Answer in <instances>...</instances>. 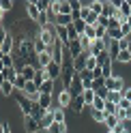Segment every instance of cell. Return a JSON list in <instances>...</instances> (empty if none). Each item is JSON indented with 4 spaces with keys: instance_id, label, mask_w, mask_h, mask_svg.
I'll list each match as a JSON object with an SVG mask.
<instances>
[{
    "instance_id": "obj_8",
    "label": "cell",
    "mask_w": 131,
    "mask_h": 133,
    "mask_svg": "<svg viewBox=\"0 0 131 133\" xmlns=\"http://www.w3.org/2000/svg\"><path fill=\"white\" fill-rule=\"evenodd\" d=\"M45 73H47V77H50V79L58 82L60 75H62V66H60V64H56V62H52L50 66H45Z\"/></svg>"
},
{
    "instance_id": "obj_16",
    "label": "cell",
    "mask_w": 131,
    "mask_h": 133,
    "mask_svg": "<svg viewBox=\"0 0 131 133\" xmlns=\"http://www.w3.org/2000/svg\"><path fill=\"white\" fill-rule=\"evenodd\" d=\"M67 47H69V52H71V56H73V58H77V56H82V54H84V47H82V43H80V39H75V41H71V43H69Z\"/></svg>"
},
{
    "instance_id": "obj_44",
    "label": "cell",
    "mask_w": 131,
    "mask_h": 133,
    "mask_svg": "<svg viewBox=\"0 0 131 133\" xmlns=\"http://www.w3.org/2000/svg\"><path fill=\"white\" fill-rule=\"evenodd\" d=\"M6 15H9V13H6V11H2V9H0V24H2V22H4V17H6Z\"/></svg>"
},
{
    "instance_id": "obj_48",
    "label": "cell",
    "mask_w": 131,
    "mask_h": 133,
    "mask_svg": "<svg viewBox=\"0 0 131 133\" xmlns=\"http://www.w3.org/2000/svg\"><path fill=\"white\" fill-rule=\"evenodd\" d=\"M129 54H131V45H129Z\"/></svg>"
},
{
    "instance_id": "obj_37",
    "label": "cell",
    "mask_w": 131,
    "mask_h": 133,
    "mask_svg": "<svg viewBox=\"0 0 131 133\" xmlns=\"http://www.w3.org/2000/svg\"><path fill=\"white\" fill-rule=\"evenodd\" d=\"M80 43H82V47H84V52H88L90 45H93V41L88 39V37H84V35H80Z\"/></svg>"
},
{
    "instance_id": "obj_13",
    "label": "cell",
    "mask_w": 131,
    "mask_h": 133,
    "mask_svg": "<svg viewBox=\"0 0 131 133\" xmlns=\"http://www.w3.org/2000/svg\"><path fill=\"white\" fill-rule=\"evenodd\" d=\"M84 107H86L84 99H82V97H73V101H71V105H69V110H71L73 114H82V112H84Z\"/></svg>"
},
{
    "instance_id": "obj_36",
    "label": "cell",
    "mask_w": 131,
    "mask_h": 133,
    "mask_svg": "<svg viewBox=\"0 0 131 133\" xmlns=\"http://www.w3.org/2000/svg\"><path fill=\"white\" fill-rule=\"evenodd\" d=\"M73 28L77 30V35H84V30H86V22H84V19H75V22H73Z\"/></svg>"
},
{
    "instance_id": "obj_26",
    "label": "cell",
    "mask_w": 131,
    "mask_h": 133,
    "mask_svg": "<svg viewBox=\"0 0 131 133\" xmlns=\"http://www.w3.org/2000/svg\"><path fill=\"white\" fill-rule=\"evenodd\" d=\"M82 99H84L86 107H93V101H95V90H84V92H82Z\"/></svg>"
},
{
    "instance_id": "obj_7",
    "label": "cell",
    "mask_w": 131,
    "mask_h": 133,
    "mask_svg": "<svg viewBox=\"0 0 131 133\" xmlns=\"http://www.w3.org/2000/svg\"><path fill=\"white\" fill-rule=\"evenodd\" d=\"M22 92L24 95H26L28 99H30V101H37V99H39V86L35 84V82H26V86H24V90H22Z\"/></svg>"
},
{
    "instance_id": "obj_24",
    "label": "cell",
    "mask_w": 131,
    "mask_h": 133,
    "mask_svg": "<svg viewBox=\"0 0 131 133\" xmlns=\"http://www.w3.org/2000/svg\"><path fill=\"white\" fill-rule=\"evenodd\" d=\"M101 71H103V79L114 77V62H105V64L101 66Z\"/></svg>"
},
{
    "instance_id": "obj_18",
    "label": "cell",
    "mask_w": 131,
    "mask_h": 133,
    "mask_svg": "<svg viewBox=\"0 0 131 133\" xmlns=\"http://www.w3.org/2000/svg\"><path fill=\"white\" fill-rule=\"evenodd\" d=\"M90 118H93V122H95V124H103L108 116H105V112H103V110H90Z\"/></svg>"
},
{
    "instance_id": "obj_5",
    "label": "cell",
    "mask_w": 131,
    "mask_h": 133,
    "mask_svg": "<svg viewBox=\"0 0 131 133\" xmlns=\"http://www.w3.org/2000/svg\"><path fill=\"white\" fill-rule=\"evenodd\" d=\"M54 101L58 103V107H62V110H67V107L71 105V101H73V97H71V92H69V90H60V92L54 97Z\"/></svg>"
},
{
    "instance_id": "obj_35",
    "label": "cell",
    "mask_w": 131,
    "mask_h": 133,
    "mask_svg": "<svg viewBox=\"0 0 131 133\" xmlns=\"http://www.w3.org/2000/svg\"><path fill=\"white\" fill-rule=\"evenodd\" d=\"M122 99H125V97H122V92H114V90H112V92H108V101L116 103V105L122 101Z\"/></svg>"
},
{
    "instance_id": "obj_47",
    "label": "cell",
    "mask_w": 131,
    "mask_h": 133,
    "mask_svg": "<svg viewBox=\"0 0 131 133\" xmlns=\"http://www.w3.org/2000/svg\"><path fill=\"white\" fill-rule=\"evenodd\" d=\"M4 133H11V129H9V122H6V131Z\"/></svg>"
},
{
    "instance_id": "obj_23",
    "label": "cell",
    "mask_w": 131,
    "mask_h": 133,
    "mask_svg": "<svg viewBox=\"0 0 131 133\" xmlns=\"http://www.w3.org/2000/svg\"><path fill=\"white\" fill-rule=\"evenodd\" d=\"M103 112H105V116H116V114H118V105L112 103V101H105Z\"/></svg>"
},
{
    "instance_id": "obj_31",
    "label": "cell",
    "mask_w": 131,
    "mask_h": 133,
    "mask_svg": "<svg viewBox=\"0 0 131 133\" xmlns=\"http://www.w3.org/2000/svg\"><path fill=\"white\" fill-rule=\"evenodd\" d=\"M125 17H131V0H122L120 2V9H118Z\"/></svg>"
},
{
    "instance_id": "obj_43",
    "label": "cell",
    "mask_w": 131,
    "mask_h": 133,
    "mask_svg": "<svg viewBox=\"0 0 131 133\" xmlns=\"http://www.w3.org/2000/svg\"><path fill=\"white\" fill-rule=\"evenodd\" d=\"M122 97H125L127 101H131V86H127L125 90H122Z\"/></svg>"
},
{
    "instance_id": "obj_40",
    "label": "cell",
    "mask_w": 131,
    "mask_h": 133,
    "mask_svg": "<svg viewBox=\"0 0 131 133\" xmlns=\"http://www.w3.org/2000/svg\"><path fill=\"white\" fill-rule=\"evenodd\" d=\"M97 66H99V64H97V58H93V56H90V58L86 60V69H88V71H95Z\"/></svg>"
},
{
    "instance_id": "obj_32",
    "label": "cell",
    "mask_w": 131,
    "mask_h": 133,
    "mask_svg": "<svg viewBox=\"0 0 131 133\" xmlns=\"http://www.w3.org/2000/svg\"><path fill=\"white\" fill-rule=\"evenodd\" d=\"M90 11L97 13V15H101L103 13V0H93L90 2Z\"/></svg>"
},
{
    "instance_id": "obj_27",
    "label": "cell",
    "mask_w": 131,
    "mask_h": 133,
    "mask_svg": "<svg viewBox=\"0 0 131 133\" xmlns=\"http://www.w3.org/2000/svg\"><path fill=\"white\" fill-rule=\"evenodd\" d=\"M0 49H2V54H4V56H9V54L13 52V37H11V35L6 37V41L2 43V47H0Z\"/></svg>"
},
{
    "instance_id": "obj_3",
    "label": "cell",
    "mask_w": 131,
    "mask_h": 133,
    "mask_svg": "<svg viewBox=\"0 0 131 133\" xmlns=\"http://www.w3.org/2000/svg\"><path fill=\"white\" fill-rule=\"evenodd\" d=\"M105 88H108V92H122V90L127 88V84H125V79H122L120 75H114V77H110V79H105Z\"/></svg>"
},
{
    "instance_id": "obj_33",
    "label": "cell",
    "mask_w": 131,
    "mask_h": 133,
    "mask_svg": "<svg viewBox=\"0 0 131 133\" xmlns=\"http://www.w3.org/2000/svg\"><path fill=\"white\" fill-rule=\"evenodd\" d=\"M0 62L4 64V69H13V66H15V58L9 54V56H2V58H0Z\"/></svg>"
},
{
    "instance_id": "obj_34",
    "label": "cell",
    "mask_w": 131,
    "mask_h": 133,
    "mask_svg": "<svg viewBox=\"0 0 131 133\" xmlns=\"http://www.w3.org/2000/svg\"><path fill=\"white\" fill-rule=\"evenodd\" d=\"M116 62H122V64L131 62V54H129V49H122V52L118 54V58H116Z\"/></svg>"
},
{
    "instance_id": "obj_30",
    "label": "cell",
    "mask_w": 131,
    "mask_h": 133,
    "mask_svg": "<svg viewBox=\"0 0 131 133\" xmlns=\"http://www.w3.org/2000/svg\"><path fill=\"white\" fill-rule=\"evenodd\" d=\"M0 92H2L4 97H11V95L15 92V86L11 84V82H4V84H2V86H0Z\"/></svg>"
},
{
    "instance_id": "obj_38",
    "label": "cell",
    "mask_w": 131,
    "mask_h": 133,
    "mask_svg": "<svg viewBox=\"0 0 131 133\" xmlns=\"http://www.w3.org/2000/svg\"><path fill=\"white\" fill-rule=\"evenodd\" d=\"M13 86H15V90H19V92H22V90H24V86H26V79H24L22 75H17V79L13 82Z\"/></svg>"
},
{
    "instance_id": "obj_49",
    "label": "cell",
    "mask_w": 131,
    "mask_h": 133,
    "mask_svg": "<svg viewBox=\"0 0 131 133\" xmlns=\"http://www.w3.org/2000/svg\"><path fill=\"white\" fill-rule=\"evenodd\" d=\"M108 133H114V131H108Z\"/></svg>"
},
{
    "instance_id": "obj_2",
    "label": "cell",
    "mask_w": 131,
    "mask_h": 133,
    "mask_svg": "<svg viewBox=\"0 0 131 133\" xmlns=\"http://www.w3.org/2000/svg\"><path fill=\"white\" fill-rule=\"evenodd\" d=\"M15 101H17L19 110H22V114H24V118H26V116H32V101H30L24 92H17V95H15Z\"/></svg>"
},
{
    "instance_id": "obj_20",
    "label": "cell",
    "mask_w": 131,
    "mask_h": 133,
    "mask_svg": "<svg viewBox=\"0 0 131 133\" xmlns=\"http://www.w3.org/2000/svg\"><path fill=\"white\" fill-rule=\"evenodd\" d=\"M43 116H45V110H43L37 101H32V118H37V120L41 122V120H43Z\"/></svg>"
},
{
    "instance_id": "obj_9",
    "label": "cell",
    "mask_w": 131,
    "mask_h": 133,
    "mask_svg": "<svg viewBox=\"0 0 131 133\" xmlns=\"http://www.w3.org/2000/svg\"><path fill=\"white\" fill-rule=\"evenodd\" d=\"M90 58V54L88 52H84L82 56H77V58H73V69H75V73H82L86 69V60Z\"/></svg>"
},
{
    "instance_id": "obj_1",
    "label": "cell",
    "mask_w": 131,
    "mask_h": 133,
    "mask_svg": "<svg viewBox=\"0 0 131 133\" xmlns=\"http://www.w3.org/2000/svg\"><path fill=\"white\" fill-rule=\"evenodd\" d=\"M37 37H39V39H41V41H43V43L47 45V49H50V47H54V43L58 41V37H56V26L47 24L45 28H39Z\"/></svg>"
},
{
    "instance_id": "obj_6",
    "label": "cell",
    "mask_w": 131,
    "mask_h": 133,
    "mask_svg": "<svg viewBox=\"0 0 131 133\" xmlns=\"http://www.w3.org/2000/svg\"><path fill=\"white\" fill-rule=\"evenodd\" d=\"M24 131H26V133H39V131H43V129H41V122L37 118L26 116V118H24Z\"/></svg>"
},
{
    "instance_id": "obj_50",
    "label": "cell",
    "mask_w": 131,
    "mask_h": 133,
    "mask_svg": "<svg viewBox=\"0 0 131 133\" xmlns=\"http://www.w3.org/2000/svg\"><path fill=\"white\" fill-rule=\"evenodd\" d=\"M122 133H127V131H122Z\"/></svg>"
},
{
    "instance_id": "obj_46",
    "label": "cell",
    "mask_w": 131,
    "mask_h": 133,
    "mask_svg": "<svg viewBox=\"0 0 131 133\" xmlns=\"http://www.w3.org/2000/svg\"><path fill=\"white\" fill-rule=\"evenodd\" d=\"M4 82H6V79H4V73H0V86H2Z\"/></svg>"
},
{
    "instance_id": "obj_15",
    "label": "cell",
    "mask_w": 131,
    "mask_h": 133,
    "mask_svg": "<svg viewBox=\"0 0 131 133\" xmlns=\"http://www.w3.org/2000/svg\"><path fill=\"white\" fill-rule=\"evenodd\" d=\"M37 60H39V66H41V69L50 66V64L54 62V58H52V52H43V54H37Z\"/></svg>"
},
{
    "instance_id": "obj_12",
    "label": "cell",
    "mask_w": 131,
    "mask_h": 133,
    "mask_svg": "<svg viewBox=\"0 0 131 133\" xmlns=\"http://www.w3.org/2000/svg\"><path fill=\"white\" fill-rule=\"evenodd\" d=\"M39 92L41 95H56V82L54 79H45L43 84H41V88H39Z\"/></svg>"
},
{
    "instance_id": "obj_22",
    "label": "cell",
    "mask_w": 131,
    "mask_h": 133,
    "mask_svg": "<svg viewBox=\"0 0 131 133\" xmlns=\"http://www.w3.org/2000/svg\"><path fill=\"white\" fill-rule=\"evenodd\" d=\"M103 124H105V129H108V131H114V129L120 124V120H118V116H108Z\"/></svg>"
},
{
    "instance_id": "obj_14",
    "label": "cell",
    "mask_w": 131,
    "mask_h": 133,
    "mask_svg": "<svg viewBox=\"0 0 131 133\" xmlns=\"http://www.w3.org/2000/svg\"><path fill=\"white\" fill-rule=\"evenodd\" d=\"M19 75L26 79V82H32L35 79V75H37V66H32V64H26L24 69L19 71Z\"/></svg>"
},
{
    "instance_id": "obj_39",
    "label": "cell",
    "mask_w": 131,
    "mask_h": 133,
    "mask_svg": "<svg viewBox=\"0 0 131 133\" xmlns=\"http://www.w3.org/2000/svg\"><path fill=\"white\" fill-rule=\"evenodd\" d=\"M13 0H0V9H2V11H6V13H9L11 9H13Z\"/></svg>"
},
{
    "instance_id": "obj_42",
    "label": "cell",
    "mask_w": 131,
    "mask_h": 133,
    "mask_svg": "<svg viewBox=\"0 0 131 133\" xmlns=\"http://www.w3.org/2000/svg\"><path fill=\"white\" fill-rule=\"evenodd\" d=\"M118 110H131V101H127V99H122V101L118 103Z\"/></svg>"
},
{
    "instance_id": "obj_28",
    "label": "cell",
    "mask_w": 131,
    "mask_h": 133,
    "mask_svg": "<svg viewBox=\"0 0 131 133\" xmlns=\"http://www.w3.org/2000/svg\"><path fill=\"white\" fill-rule=\"evenodd\" d=\"M35 4H37V9L41 13H47V11H50V6H52V0H35Z\"/></svg>"
},
{
    "instance_id": "obj_45",
    "label": "cell",
    "mask_w": 131,
    "mask_h": 133,
    "mask_svg": "<svg viewBox=\"0 0 131 133\" xmlns=\"http://www.w3.org/2000/svg\"><path fill=\"white\" fill-rule=\"evenodd\" d=\"M6 131V122H0V133H4Z\"/></svg>"
},
{
    "instance_id": "obj_41",
    "label": "cell",
    "mask_w": 131,
    "mask_h": 133,
    "mask_svg": "<svg viewBox=\"0 0 131 133\" xmlns=\"http://www.w3.org/2000/svg\"><path fill=\"white\" fill-rule=\"evenodd\" d=\"M6 37H9V30H6L2 24H0V47H2V43L6 41Z\"/></svg>"
},
{
    "instance_id": "obj_4",
    "label": "cell",
    "mask_w": 131,
    "mask_h": 133,
    "mask_svg": "<svg viewBox=\"0 0 131 133\" xmlns=\"http://www.w3.org/2000/svg\"><path fill=\"white\" fill-rule=\"evenodd\" d=\"M108 45L110 43H105V41H101V39H95L93 45H90V49H88V54H90L93 58H97V56H101L103 52H108Z\"/></svg>"
},
{
    "instance_id": "obj_11",
    "label": "cell",
    "mask_w": 131,
    "mask_h": 133,
    "mask_svg": "<svg viewBox=\"0 0 131 133\" xmlns=\"http://www.w3.org/2000/svg\"><path fill=\"white\" fill-rule=\"evenodd\" d=\"M37 103L41 105V107H43V110L45 112H50V110H54V97L52 95H39V99H37Z\"/></svg>"
},
{
    "instance_id": "obj_19",
    "label": "cell",
    "mask_w": 131,
    "mask_h": 133,
    "mask_svg": "<svg viewBox=\"0 0 131 133\" xmlns=\"http://www.w3.org/2000/svg\"><path fill=\"white\" fill-rule=\"evenodd\" d=\"M54 124V112L50 110V112H45V116H43V120H41V129L43 131H47Z\"/></svg>"
},
{
    "instance_id": "obj_10",
    "label": "cell",
    "mask_w": 131,
    "mask_h": 133,
    "mask_svg": "<svg viewBox=\"0 0 131 133\" xmlns=\"http://www.w3.org/2000/svg\"><path fill=\"white\" fill-rule=\"evenodd\" d=\"M39 15H41V11L37 9L35 0H30V2H26V17H28L30 22H37V19H39Z\"/></svg>"
},
{
    "instance_id": "obj_29",
    "label": "cell",
    "mask_w": 131,
    "mask_h": 133,
    "mask_svg": "<svg viewBox=\"0 0 131 133\" xmlns=\"http://www.w3.org/2000/svg\"><path fill=\"white\" fill-rule=\"evenodd\" d=\"M60 15H73L71 0H60Z\"/></svg>"
},
{
    "instance_id": "obj_25",
    "label": "cell",
    "mask_w": 131,
    "mask_h": 133,
    "mask_svg": "<svg viewBox=\"0 0 131 133\" xmlns=\"http://www.w3.org/2000/svg\"><path fill=\"white\" fill-rule=\"evenodd\" d=\"M45 79H50V77H47V73H45V69H37V75H35V79H32V82L41 88V84H43Z\"/></svg>"
},
{
    "instance_id": "obj_21",
    "label": "cell",
    "mask_w": 131,
    "mask_h": 133,
    "mask_svg": "<svg viewBox=\"0 0 131 133\" xmlns=\"http://www.w3.org/2000/svg\"><path fill=\"white\" fill-rule=\"evenodd\" d=\"M71 24H73V15H58L54 26H64L67 28V26H71Z\"/></svg>"
},
{
    "instance_id": "obj_17",
    "label": "cell",
    "mask_w": 131,
    "mask_h": 133,
    "mask_svg": "<svg viewBox=\"0 0 131 133\" xmlns=\"http://www.w3.org/2000/svg\"><path fill=\"white\" fill-rule=\"evenodd\" d=\"M54 124H67V114L62 107H54Z\"/></svg>"
}]
</instances>
